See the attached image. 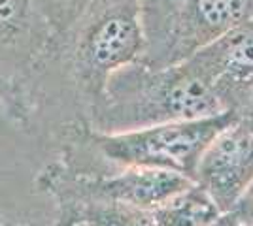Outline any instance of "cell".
Wrapping results in <instances>:
<instances>
[{"label": "cell", "mask_w": 253, "mask_h": 226, "mask_svg": "<svg viewBox=\"0 0 253 226\" xmlns=\"http://www.w3.org/2000/svg\"><path fill=\"white\" fill-rule=\"evenodd\" d=\"M193 179L165 168L151 166H128L114 177L80 185L78 193L87 194L93 200L116 202L140 211L151 213L170 200L174 194L187 189Z\"/></svg>", "instance_id": "7"}, {"label": "cell", "mask_w": 253, "mask_h": 226, "mask_svg": "<svg viewBox=\"0 0 253 226\" xmlns=\"http://www.w3.org/2000/svg\"><path fill=\"white\" fill-rule=\"evenodd\" d=\"M93 11L80 31L76 63L89 89L102 93L110 75L136 63L144 53L142 4L140 0H112Z\"/></svg>", "instance_id": "3"}, {"label": "cell", "mask_w": 253, "mask_h": 226, "mask_svg": "<svg viewBox=\"0 0 253 226\" xmlns=\"http://www.w3.org/2000/svg\"><path fill=\"white\" fill-rule=\"evenodd\" d=\"M238 113L253 91V17L231 29L183 61Z\"/></svg>", "instance_id": "5"}, {"label": "cell", "mask_w": 253, "mask_h": 226, "mask_svg": "<svg viewBox=\"0 0 253 226\" xmlns=\"http://www.w3.org/2000/svg\"><path fill=\"white\" fill-rule=\"evenodd\" d=\"M238 119L253 129V91L248 95V98L244 100V104L238 109Z\"/></svg>", "instance_id": "12"}, {"label": "cell", "mask_w": 253, "mask_h": 226, "mask_svg": "<svg viewBox=\"0 0 253 226\" xmlns=\"http://www.w3.org/2000/svg\"><path fill=\"white\" fill-rule=\"evenodd\" d=\"M100 95L96 123L104 134L227 111L217 93L185 63L165 68L132 63L110 75Z\"/></svg>", "instance_id": "1"}, {"label": "cell", "mask_w": 253, "mask_h": 226, "mask_svg": "<svg viewBox=\"0 0 253 226\" xmlns=\"http://www.w3.org/2000/svg\"><path fill=\"white\" fill-rule=\"evenodd\" d=\"M84 219L87 226H151L146 211L102 200H91L85 207Z\"/></svg>", "instance_id": "10"}, {"label": "cell", "mask_w": 253, "mask_h": 226, "mask_svg": "<svg viewBox=\"0 0 253 226\" xmlns=\"http://www.w3.org/2000/svg\"><path fill=\"white\" fill-rule=\"evenodd\" d=\"M236 119L238 113L227 109L210 117L157 123L125 132H98L95 143L104 159L121 168H165L193 179L210 141Z\"/></svg>", "instance_id": "2"}, {"label": "cell", "mask_w": 253, "mask_h": 226, "mask_svg": "<svg viewBox=\"0 0 253 226\" xmlns=\"http://www.w3.org/2000/svg\"><path fill=\"white\" fill-rule=\"evenodd\" d=\"M229 213L232 217H236L244 225L253 226V181L242 193V196L236 200V204Z\"/></svg>", "instance_id": "11"}, {"label": "cell", "mask_w": 253, "mask_h": 226, "mask_svg": "<svg viewBox=\"0 0 253 226\" xmlns=\"http://www.w3.org/2000/svg\"><path fill=\"white\" fill-rule=\"evenodd\" d=\"M225 215L195 181L149 213L151 226H213Z\"/></svg>", "instance_id": "9"}, {"label": "cell", "mask_w": 253, "mask_h": 226, "mask_svg": "<svg viewBox=\"0 0 253 226\" xmlns=\"http://www.w3.org/2000/svg\"><path fill=\"white\" fill-rule=\"evenodd\" d=\"M193 181L210 194L223 213H229L253 181L252 127L236 119L223 129L202 153Z\"/></svg>", "instance_id": "4"}, {"label": "cell", "mask_w": 253, "mask_h": 226, "mask_svg": "<svg viewBox=\"0 0 253 226\" xmlns=\"http://www.w3.org/2000/svg\"><path fill=\"white\" fill-rule=\"evenodd\" d=\"M213 226H248V225L240 223V221H238L236 217H232L231 213H225V215H223Z\"/></svg>", "instance_id": "13"}, {"label": "cell", "mask_w": 253, "mask_h": 226, "mask_svg": "<svg viewBox=\"0 0 253 226\" xmlns=\"http://www.w3.org/2000/svg\"><path fill=\"white\" fill-rule=\"evenodd\" d=\"M176 31L178 38L172 43L167 65L187 61L204 45L253 17V0H187L178 11Z\"/></svg>", "instance_id": "6"}, {"label": "cell", "mask_w": 253, "mask_h": 226, "mask_svg": "<svg viewBox=\"0 0 253 226\" xmlns=\"http://www.w3.org/2000/svg\"><path fill=\"white\" fill-rule=\"evenodd\" d=\"M49 31L34 0H0V66L11 72L34 66L51 38Z\"/></svg>", "instance_id": "8"}]
</instances>
